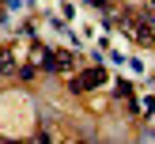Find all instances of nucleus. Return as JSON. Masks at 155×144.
Wrapping results in <instances>:
<instances>
[{
	"label": "nucleus",
	"instance_id": "1",
	"mask_svg": "<svg viewBox=\"0 0 155 144\" xmlns=\"http://www.w3.org/2000/svg\"><path fill=\"white\" fill-rule=\"evenodd\" d=\"M102 80H106V76H102V72L95 68V72H83L80 80H76V87H95V83H102Z\"/></svg>",
	"mask_w": 155,
	"mask_h": 144
}]
</instances>
